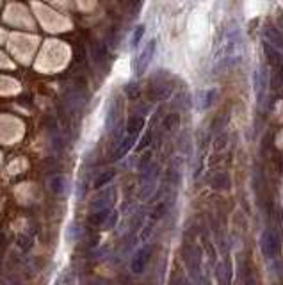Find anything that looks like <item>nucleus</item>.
I'll list each match as a JSON object with an SVG mask.
<instances>
[{"label": "nucleus", "instance_id": "nucleus-1", "mask_svg": "<svg viewBox=\"0 0 283 285\" xmlns=\"http://www.w3.org/2000/svg\"><path fill=\"white\" fill-rule=\"evenodd\" d=\"M242 59V36L235 22H230L221 31L216 47V61L221 68H232Z\"/></svg>", "mask_w": 283, "mask_h": 285}, {"label": "nucleus", "instance_id": "nucleus-2", "mask_svg": "<svg viewBox=\"0 0 283 285\" xmlns=\"http://www.w3.org/2000/svg\"><path fill=\"white\" fill-rule=\"evenodd\" d=\"M86 105V91L80 86H71L64 95V109L68 114L75 116L82 111V107Z\"/></svg>", "mask_w": 283, "mask_h": 285}, {"label": "nucleus", "instance_id": "nucleus-3", "mask_svg": "<svg viewBox=\"0 0 283 285\" xmlns=\"http://www.w3.org/2000/svg\"><path fill=\"white\" fill-rule=\"evenodd\" d=\"M155 48H157V41L155 40H150L148 43H146V47L142 48V52L139 53V57L136 59V66H134L136 75H142V73L146 71V68L150 66L151 59H153V55H155Z\"/></svg>", "mask_w": 283, "mask_h": 285}, {"label": "nucleus", "instance_id": "nucleus-4", "mask_svg": "<svg viewBox=\"0 0 283 285\" xmlns=\"http://www.w3.org/2000/svg\"><path fill=\"white\" fill-rule=\"evenodd\" d=\"M262 251H264V255H266L267 258L278 257L280 239L275 232H271V230L264 232V236H262Z\"/></svg>", "mask_w": 283, "mask_h": 285}, {"label": "nucleus", "instance_id": "nucleus-5", "mask_svg": "<svg viewBox=\"0 0 283 285\" xmlns=\"http://www.w3.org/2000/svg\"><path fill=\"white\" fill-rule=\"evenodd\" d=\"M262 40L264 43L271 45L273 48H276L278 52L283 53V36L280 34V31L273 25H266L262 29Z\"/></svg>", "mask_w": 283, "mask_h": 285}, {"label": "nucleus", "instance_id": "nucleus-6", "mask_svg": "<svg viewBox=\"0 0 283 285\" xmlns=\"http://www.w3.org/2000/svg\"><path fill=\"white\" fill-rule=\"evenodd\" d=\"M151 257V246H142L141 249H138V253L134 255L132 258V264H130V269H132V273H136V275H141L142 271H144L146 264H148V260H150Z\"/></svg>", "mask_w": 283, "mask_h": 285}, {"label": "nucleus", "instance_id": "nucleus-7", "mask_svg": "<svg viewBox=\"0 0 283 285\" xmlns=\"http://www.w3.org/2000/svg\"><path fill=\"white\" fill-rule=\"evenodd\" d=\"M48 187L50 191L57 196H64L70 192V182H68V178L64 175H55V177L50 178Z\"/></svg>", "mask_w": 283, "mask_h": 285}, {"label": "nucleus", "instance_id": "nucleus-8", "mask_svg": "<svg viewBox=\"0 0 283 285\" xmlns=\"http://www.w3.org/2000/svg\"><path fill=\"white\" fill-rule=\"evenodd\" d=\"M216 95L217 91L216 89H203V91H199L198 96H196V103H198V109L205 111L208 107L212 105L214 100H216Z\"/></svg>", "mask_w": 283, "mask_h": 285}, {"label": "nucleus", "instance_id": "nucleus-9", "mask_svg": "<svg viewBox=\"0 0 283 285\" xmlns=\"http://www.w3.org/2000/svg\"><path fill=\"white\" fill-rule=\"evenodd\" d=\"M136 138H138V136H134V134H127L123 141L120 142V146H118V150H116L114 159H121V157L127 155V153H129V151H130V148L134 146V142H136Z\"/></svg>", "mask_w": 283, "mask_h": 285}, {"label": "nucleus", "instance_id": "nucleus-10", "mask_svg": "<svg viewBox=\"0 0 283 285\" xmlns=\"http://www.w3.org/2000/svg\"><path fill=\"white\" fill-rule=\"evenodd\" d=\"M114 175H116L114 169H105V171H102V173L96 177V180H94L93 187H94V189H102V187H105L107 184L114 178Z\"/></svg>", "mask_w": 283, "mask_h": 285}, {"label": "nucleus", "instance_id": "nucleus-11", "mask_svg": "<svg viewBox=\"0 0 283 285\" xmlns=\"http://www.w3.org/2000/svg\"><path fill=\"white\" fill-rule=\"evenodd\" d=\"M118 112H120V107H118V103H116V100L114 102H111V105H109V111H107V120H105V127H107V130H111L112 127L116 125V121H118Z\"/></svg>", "mask_w": 283, "mask_h": 285}, {"label": "nucleus", "instance_id": "nucleus-12", "mask_svg": "<svg viewBox=\"0 0 283 285\" xmlns=\"http://www.w3.org/2000/svg\"><path fill=\"white\" fill-rule=\"evenodd\" d=\"M144 127V120H142L141 116H132L127 123V134H134V136H138L141 132V129Z\"/></svg>", "mask_w": 283, "mask_h": 285}, {"label": "nucleus", "instance_id": "nucleus-13", "mask_svg": "<svg viewBox=\"0 0 283 285\" xmlns=\"http://www.w3.org/2000/svg\"><path fill=\"white\" fill-rule=\"evenodd\" d=\"M82 237V228L79 223H70L66 228V240L68 242H77Z\"/></svg>", "mask_w": 283, "mask_h": 285}, {"label": "nucleus", "instance_id": "nucleus-14", "mask_svg": "<svg viewBox=\"0 0 283 285\" xmlns=\"http://www.w3.org/2000/svg\"><path fill=\"white\" fill-rule=\"evenodd\" d=\"M73 282H75V278H73V273H71V269H62L61 273L57 275V278H55V282H53V285H73Z\"/></svg>", "mask_w": 283, "mask_h": 285}, {"label": "nucleus", "instance_id": "nucleus-15", "mask_svg": "<svg viewBox=\"0 0 283 285\" xmlns=\"http://www.w3.org/2000/svg\"><path fill=\"white\" fill-rule=\"evenodd\" d=\"M16 246H18L20 249H22V251H29V249H31V246H32L31 237L23 236V234L16 236Z\"/></svg>", "mask_w": 283, "mask_h": 285}, {"label": "nucleus", "instance_id": "nucleus-16", "mask_svg": "<svg viewBox=\"0 0 283 285\" xmlns=\"http://www.w3.org/2000/svg\"><path fill=\"white\" fill-rule=\"evenodd\" d=\"M142 36H144V25H138V27H136V31H134V34H132V47H134V48L141 43Z\"/></svg>", "mask_w": 283, "mask_h": 285}, {"label": "nucleus", "instance_id": "nucleus-17", "mask_svg": "<svg viewBox=\"0 0 283 285\" xmlns=\"http://www.w3.org/2000/svg\"><path fill=\"white\" fill-rule=\"evenodd\" d=\"M116 221H118V212H109L105 223H103V228H105V230H111V228L116 225Z\"/></svg>", "mask_w": 283, "mask_h": 285}, {"label": "nucleus", "instance_id": "nucleus-18", "mask_svg": "<svg viewBox=\"0 0 283 285\" xmlns=\"http://www.w3.org/2000/svg\"><path fill=\"white\" fill-rule=\"evenodd\" d=\"M177 116L175 114H171V116H168V120L164 121V127H166V129H173V127H175V125H177Z\"/></svg>", "mask_w": 283, "mask_h": 285}, {"label": "nucleus", "instance_id": "nucleus-19", "mask_svg": "<svg viewBox=\"0 0 283 285\" xmlns=\"http://www.w3.org/2000/svg\"><path fill=\"white\" fill-rule=\"evenodd\" d=\"M84 182H79V184H77V196H79V198H82V196H84V191H86V189H84Z\"/></svg>", "mask_w": 283, "mask_h": 285}, {"label": "nucleus", "instance_id": "nucleus-20", "mask_svg": "<svg viewBox=\"0 0 283 285\" xmlns=\"http://www.w3.org/2000/svg\"><path fill=\"white\" fill-rule=\"evenodd\" d=\"M4 242H5V236H4V232H0V249H2Z\"/></svg>", "mask_w": 283, "mask_h": 285}]
</instances>
